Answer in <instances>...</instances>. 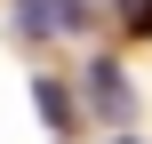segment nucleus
<instances>
[{"label":"nucleus","mask_w":152,"mask_h":144,"mask_svg":"<svg viewBox=\"0 0 152 144\" xmlns=\"http://www.w3.org/2000/svg\"><path fill=\"white\" fill-rule=\"evenodd\" d=\"M96 96H104V104H96V112H112V120H120V112H128V80H120V72H112V64H96Z\"/></svg>","instance_id":"nucleus-1"}]
</instances>
